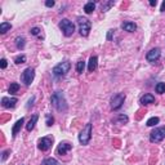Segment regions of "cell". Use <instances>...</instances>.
Masks as SVG:
<instances>
[{
	"label": "cell",
	"mask_w": 165,
	"mask_h": 165,
	"mask_svg": "<svg viewBox=\"0 0 165 165\" xmlns=\"http://www.w3.org/2000/svg\"><path fill=\"white\" fill-rule=\"evenodd\" d=\"M15 46H17L18 49H23V48H25V38H22V36L15 38Z\"/></svg>",
	"instance_id": "20"
},
{
	"label": "cell",
	"mask_w": 165,
	"mask_h": 165,
	"mask_svg": "<svg viewBox=\"0 0 165 165\" xmlns=\"http://www.w3.org/2000/svg\"><path fill=\"white\" fill-rule=\"evenodd\" d=\"M113 5V1H107V3H101V8H102V10L103 12H107L110 8H111Z\"/></svg>",
	"instance_id": "26"
},
{
	"label": "cell",
	"mask_w": 165,
	"mask_h": 165,
	"mask_svg": "<svg viewBox=\"0 0 165 165\" xmlns=\"http://www.w3.org/2000/svg\"><path fill=\"white\" fill-rule=\"evenodd\" d=\"M60 29H61L62 32H63L65 36H67V38L71 36V35L75 32V25L67 18H63L60 22Z\"/></svg>",
	"instance_id": "3"
},
{
	"label": "cell",
	"mask_w": 165,
	"mask_h": 165,
	"mask_svg": "<svg viewBox=\"0 0 165 165\" xmlns=\"http://www.w3.org/2000/svg\"><path fill=\"white\" fill-rule=\"evenodd\" d=\"M40 34H41V30L39 27H32L31 29V35H34V36H40Z\"/></svg>",
	"instance_id": "28"
},
{
	"label": "cell",
	"mask_w": 165,
	"mask_h": 165,
	"mask_svg": "<svg viewBox=\"0 0 165 165\" xmlns=\"http://www.w3.org/2000/svg\"><path fill=\"white\" fill-rule=\"evenodd\" d=\"M84 69H85V62L84 61H79L76 63V71L79 74H82L84 72Z\"/></svg>",
	"instance_id": "25"
},
{
	"label": "cell",
	"mask_w": 165,
	"mask_h": 165,
	"mask_svg": "<svg viewBox=\"0 0 165 165\" xmlns=\"http://www.w3.org/2000/svg\"><path fill=\"white\" fill-rule=\"evenodd\" d=\"M150 5L155 7V5H156V0H151V1H150Z\"/></svg>",
	"instance_id": "36"
},
{
	"label": "cell",
	"mask_w": 165,
	"mask_h": 165,
	"mask_svg": "<svg viewBox=\"0 0 165 165\" xmlns=\"http://www.w3.org/2000/svg\"><path fill=\"white\" fill-rule=\"evenodd\" d=\"M141 103H142V105L155 103V97L152 96V94H144V96L141 97Z\"/></svg>",
	"instance_id": "17"
},
{
	"label": "cell",
	"mask_w": 165,
	"mask_h": 165,
	"mask_svg": "<svg viewBox=\"0 0 165 165\" xmlns=\"http://www.w3.org/2000/svg\"><path fill=\"white\" fill-rule=\"evenodd\" d=\"M50 102H52V106L57 110V111H60V112H66V111H67L69 106H67V102H66L65 94L62 92L53 93V96L50 97Z\"/></svg>",
	"instance_id": "1"
},
{
	"label": "cell",
	"mask_w": 165,
	"mask_h": 165,
	"mask_svg": "<svg viewBox=\"0 0 165 165\" xmlns=\"http://www.w3.org/2000/svg\"><path fill=\"white\" fill-rule=\"evenodd\" d=\"M38 120H39V115H38V113H35V115L31 116V119L29 120V123L26 124L27 132H31V130H32V129L35 128V124L38 123Z\"/></svg>",
	"instance_id": "15"
},
{
	"label": "cell",
	"mask_w": 165,
	"mask_h": 165,
	"mask_svg": "<svg viewBox=\"0 0 165 165\" xmlns=\"http://www.w3.org/2000/svg\"><path fill=\"white\" fill-rule=\"evenodd\" d=\"M155 90H156V93H159V94H164L165 93V82H158L155 86Z\"/></svg>",
	"instance_id": "22"
},
{
	"label": "cell",
	"mask_w": 165,
	"mask_h": 165,
	"mask_svg": "<svg viewBox=\"0 0 165 165\" xmlns=\"http://www.w3.org/2000/svg\"><path fill=\"white\" fill-rule=\"evenodd\" d=\"M52 143H53V137H43L38 143V148L40 151H48L52 147Z\"/></svg>",
	"instance_id": "9"
},
{
	"label": "cell",
	"mask_w": 165,
	"mask_h": 165,
	"mask_svg": "<svg viewBox=\"0 0 165 165\" xmlns=\"http://www.w3.org/2000/svg\"><path fill=\"white\" fill-rule=\"evenodd\" d=\"M54 123V119H53V116H50V115H46V125L48 127H52Z\"/></svg>",
	"instance_id": "29"
},
{
	"label": "cell",
	"mask_w": 165,
	"mask_h": 165,
	"mask_svg": "<svg viewBox=\"0 0 165 165\" xmlns=\"http://www.w3.org/2000/svg\"><path fill=\"white\" fill-rule=\"evenodd\" d=\"M7 66H8V62H7V60H5V58H3V60L0 61V67H1V69L4 70V69H7Z\"/></svg>",
	"instance_id": "31"
},
{
	"label": "cell",
	"mask_w": 165,
	"mask_h": 165,
	"mask_svg": "<svg viewBox=\"0 0 165 165\" xmlns=\"http://www.w3.org/2000/svg\"><path fill=\"white\" fill-rule=\"evenodd\" d=\"M160 10H161V12H165V1L161 4V9H160Z\"/></svg>",
	"instance_id": "37"
},
{
	"label": "cell",
	"mask_w": 165,
	"mask_h": 165,
	"mask_svg": "<svg viewBox=\"0 0 165 165\" xmlns=\"http://www.w3.org/2000/svg\"><path fill=\"white\" fill-rule=\"evenodd\" d=\"M23 123H25V119L23 117H21L19 120H17V123L14 124V127H13V129H12V137H14L17 136V133L21 130V128H22V125H23Z\"/></svg>",
	"instance_id": "16"
},
{
	"label": "cell",
	"mask_w": 165,
	"mask_h": 165,
	"mask_svg": "<svg viewBox=\"0 0 165 165\" xmlns=\"http://www.w3.org/2000/svg\"><path fill=\"white\" fill-rule=\"evenodd\" d=\"M45 5L46 7H54V1H53V0H48V1H45Z\"/></svg>",
	"instance_id": "32"
},
{
	"label": "cell",
	"mask_w": 165,
	"mask_h": 165,
	"mask_svg": "<svg viewBox=\"0 0 165 165\" xmlns=\"http://www.w3.org/2000/svg\"><path fill=\"white\" fill-rule=\"evenodd\" d=\"M43 165H61V163L53 158H48L43 161Z\"/></svg>",
	"instance_id": "21"
},
{
	"label": "cell",
	"mask_w": 165,
	"mask_h": 165,
	"mask_svg": "<svg viewBox=\"0 0 165 165\" xmlns=\"http://www.w3.org/2000/svg\"><path fill=\"white\" fill-rule=\"evenodd\" d=\"M111 35H112V30H110V32H108V35H107V39H108V40H111Z\"/></svg>",
	"instance_id": "35"
},
{
	"label": "cell",
	"mask_w": 165,
	"mask_h": 165,
	"mask_svg": "<svg viewBox=\"0 0 165 165\" xmlns=\"http://www.w3.org/2000/svg\"><path fill=\"white\" fill-rule=\"evenodd\" d=\"M164 138H165V127L155 128L154 130L151 132V134H150V141L152 143L161 142Z\"/></svg>",
	"instance_id": "6"
},
{
	"label": "cell",
	"mask_w": 165,
	"mask_h": 165,
	"mask_svg": "<svg viewBox=\"0 0 165 165\" xmlns=\"http://www.w3.org/2000/svg\"><path fill=\"white\" fill-rule=\"evenodd\" d=\"M35 101V97L32 96V97H31L30 98V99H29V105H27V107H30V106H32V102Z\"/></svg>",
	"instance_id": "34"
},
{
	"label": "cell",
	"mask_w": 165,
	"mask_h": 165,
	"mask_svg": "<svg viewBox=\"0 0 165 165\" xmlns=\"http://www.w3.org/2000/svg\"><path fill=\"white\" fill-rule=\"evenodd\" d=\"M77 25H79V31L81 36H88L90 32V27H92V23L89 19L85 17H77Z\"/></svg>",
	"instance_id": "4"
},
{
	"label": "cell",
	"mask_w": 165,
	"mask_h": 165,
	"mask_svg": "<svg viewBox=\"0 0 165 165\" xmlns=\"http://www.w3.org/2000/svg\"><path fill=\"white\" fill-rule=\"evenodd\" d=\"M70 69H71V63H70L69 61L61 62V63H58L57 66L53 67V75L58 76V77H62L70 71Z\"/></svg>",
	"instance_id": "2"
},
{
	"label": "cell",
	"mask_w": 165,
	"mask_h": 165,
	"mask_svg": "<svg viewBox=\"0 0 165 165\" xmlns=\"http://www.w3.org/2000/svg\"><path fill=\"white\" fill-rule=\"evenodd\" d=\"M72 148V146L70 143H67V142H61L60 144H58V147H57V154L58 155H66L67 152L70 151Z\"/></svg>",
	"instance_id": "12"
},
{
	"label": "cell",
	"mask_w": 165,
	"mask_h": 165,
	"mask_svg": "<svg viewBox=\"0 0 165 165\" xmlns=\"http://www.w3.org/2000/svg\"><path fill=\"white\" fill-rule=\"evenodd\" d=\"M8 155H9V151H4V152H3V156H1V160H3V161L8 158Z\"/></svg>",
	"instance_id": "33"
},
{
	"label": "cell",
	"mask_w": 165,
	"mask_h": 165,
	"mask_svg": "<svg viewBox=\"0 0 165 165\" xmlns=\"http://www.w3.org/2000/svg\"><path fill=\"white\" fill-rule=\"evenodd\" d=\"M124 101H125V94H123V93H117V94H115L112 98H111V108L112 110H119L121 106H123V103H124Z\"/></svg>",
	"instance_id": "8"
},
{
	"label": "cell",
	"mask_w": 165,
	"mask_h": 165,
	"mask_svg": "<svg viewBox=\"0 0 165 165\" xmlns=\"http://www.w3.org/2000/svg\"><path fill=\"white\" fill-rule=\"evenodd\" d=\"M17 102H18V99L14 97H12V98L3 97L1 98V105H3V107H5V108H13Z\"/></svg>",
	"instance_id": "11"
},
{
	"label": "cell",
	"mask_w": 165,
	"mask_h": 165,
	"mask_svg": "<svg viewBox=\"0 0 165 165\" xmlns=\"http://www.w3.org/2000/svg\"><path fill=\"white\" fill-rule=\"evenodd\" d=\"M97 66H98V58L96 56H92V57L89 58V62H88V71L89 72L96 71Z\"/></svg>",
	"instance_id": "14"
},
{
	"label": "cell",
	"mask_w": 165,
	"mask_h": 165,
	"mask_svg": "<svg viewBox=\"0 0 165 165\" xmlns=\"http://www.w3.org/2000/svg\"><path fill=\"white\" fill-rule=\"evenodd\" d=\"M160 56H161V50H160L159 48H154L146 54V60L148 62H151V63H154V62H156L159 60Z\"/></svg>",
	"instance_id": "10"
},
{
	"label": "cell",
	"mask_w": 165,
	"mask_h": 165,
	"mask_svg": "<svg viewBox=\"0 0 165 165\" xmlns=\"http://www.w3.org/2000/svg\"><path fill=\"white\" fill-rule=\"evenodd\" d=\"M34 77H35V70L31 69V67H27L25 71L22 72V76H21V80L25 85H30L31 82L34 81Z\"/></svg>",
	"instance_id": "7"
},
{
	"label": "cell",
	"mask_w": 165,
	"mask_h": 165,
	"mask_svg": "<svg viewBox=\"0 0 165 165\" xmlns=\"http://www.w3.org/2000/svg\"><path fill=\"white\" fill-rule=\"evenodd\" d=\"M19 90V84L18 82H12L10 86H9V93L10 94H15Z\"/></svg>",
	"instance_id": "24"
},
{
	"label": "cell",
	"mask_w": 165,
	"mask_h": 165,
	"mask_svg": "<svg viewBox=\"0 0 165 165\" xmlns=\"http://www.w3.org/2000/svg\"><path fill=\"white\" fill-rule=\"evenodd\" d=\"M90 139H92V124L88 123L84 127V129L80 132V134H79V142L81 144H88L90 142Z\"/></svg>",
	"instance_id": "5"
},
{
	"label": "cell",
	"mask_w": 165,
	"mask_h": 165,
	"mask_svg": "<svg viewBox=\"0 0 165 165\" xmlns=\"http://www.w3.org/2000/svg\"><path fill=\"white\" fill-rule=\"evenodd\" d=\"M128 120H129V117L127 115H120L119 116V121H121V123H128Z\"/></svg>",
	"instance_id": "30"
},
{
	"label": "cell",
	"mask_w": 165,
	"mask_h": 165,
	"mask_svg": "<svg viewBox=\"0 0 165 165\" xmlns=\"http://www.w3.org/2000/svg\"><path fill=\"white\" fill-rule=\"evenodd\" d=\"M12 25L8 22H1L0 23V34H7L8 31H10Z\"/></svg>",
	"instance_id": "19"
},
{
	"label": "cell",
	"mask_w": 165,
	"mask_h": 165,
	"mask_svg": "<svg viewBox=\"0 0 165 165\" xmlns=\"http://www.w3.org/2000/svg\"><path fill=\"white\" fill-rule=\"evenodd\" d=\"M96 9V3H93V1H88L84 5V12L86 14H90V13H93V10Z\"/></svg>",
	"instance_id": "18"
},
{
	"label": "cell",
	"mask_w": 165,
	"mask_h": 165,
	"mask_svg": "<svg viewBox=\"0 0 165 165\" xmlns=\"http://www.w3.org/2000/svg\"><path fill=\"white\" fill-rule=\"evenodd\" d=\"M121 29H123L124 31H128V32H134V31L137 30V25L134 22H123L121 23Z\"/></svg>",
	"instance_id": "13"
},
{
	"label": "cell",
	"mask_w": 165,
	"mask_h": 165,
	"mask_svg": "<svg viewBox=\"0 0 165 165\" xmlns=\"http://www.w3.org/2000/svg\"><path fill=\"white\" fill-rule=\"evenodd\" d=\"M26 60H27V58H26V56H25V54H22V56H18V57H15L14 62H15V63H17V65H21V63H25V62H26Z\"/></svg>",
	"instance_id": "27"
},
{
	"label": "cell",
	"mask_w": 165,
	"mask_h": 165,
	"mask_svg": "<svg viewBox=\"0 0 165 165\" xmlns=\"http://www.w3.org/2000/svg\"><path fill=\"white\" fill-rule=\"evenodd\" d=\"M159 121H160V119L158 116H154V117H151V119H148L147 120V127H155L156 124H159Z\"/></svg>",
	"instance_id": "23"
}]
</instances>
